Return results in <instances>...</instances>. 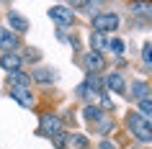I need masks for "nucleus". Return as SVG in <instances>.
Returning a JSON list of instances; mask_svg holds the SVG:
<instances>
[{"label": "nucleus", "mask_w": 152, "mask_h": 149, "mask_svg": "<svg viewBox=\"0 0 152 149\" xmlns=\"http://www.w3.org/2000/svg\"><path fill=\"white\" fill-rule=\"evenodd\" d=\"M139 108H142L144 118H150V100H139Z\"/></svg>", "instance_id": "nucleus-20"}, {"label": "nucleus", "mask_w": 152, "mask_h": 149, "mask_svg": "<svg viewBox=\"0 0 152 149\" xmlns=\"http://www.w3.org/2000/svg\"><path fill=\"white\" fill-rule=\"evenodd\" d=\"M142 59H144V64H150V44H144V49H142Z\"/></svg>", "instance_id": "nucleus-22"}, {"label": "nucleus", "mask_w": 152, "mask_h": 149, "mask_svg": "<svg viewBox=\"0 0 152 149\" xmlns=\"http://www.w3.org/2000/svg\"><path fill=\"white\" fill-rule=\"evenodd\" d=\"M106 87L113 90V93H124V77L121 75H108L106 77Z\"/></svg>", "instance_id": "nucleus-10"}, {"label": "nucleus", "mask_w": 152, "mask_h": 149, "mask_svg": "<svg viewBox=\"0 0 152 149\" xmlns=\"http://www.w3.org/2000/svg\"><path fill=\"white\" fill-rule=\"evenodd\" d=\"M34 77L39 80V82H52V77H54V75H52L49 70H39L36 75H34Z\"/></svg>", "instance_id": "nucleus-17"}, {"label": "nucleus", "mask_w": 152, "mask_h": 149, "mask_svg": "<svg viewBox=\"0 0 152 149\" xmlns=\"http://www.w3.org/2000/svg\"><path fill=\"white\" fill-rule=\"evenodd\" d=\"M10 26L16 28V31H28V21H26L23 16H18V13H10Z\"/></svg>", "instance_id": "nucleus-12"}, {"label": "nucleus", "mask_w": 152, "mask_h": 149, "mask_svg": "<svg viewBox=\"0 0 152 149\" xmlns=\"http://www.w3.org/2000/svg\"><path fill=\"white\" fill-rule=\"evenodd\" d=\"M129 129H132V134H134L139 141H144V144H150L152 141V131H150V118L144 116H129Z\"/></svg>", "instance_id": "nucleus-1"}, {"label": "nucleus", "mask_w": 152, "mask_h": 149, "mask_svg": "<svg viewBox=\"0 0 152 149\" xmlns=\"http://www.w3.org/2000/svg\"><path fill=\"white\" fill-rule=\"evenodd\" d=\"M64 141H67V139H64L62 134H57V136H54V147L57 149H64Z\"/></svg>", "instance_id": "nucleus-21"}, {"label": "nucleus", "mask_w": 152, "mask_h": 149, "mask_svg": "<svg viewBox=\"0 0 152 149\" xmlns=\"http://www.w3.org/2000/svg\"><path fill=\"white\" fill-rule=\"evenodd\" d=\"M59 118H54V116H44L41 118V134H47V136H57L59 134Z\"/></svg>", "instance_id": "nucleus-6"}, {"label": "nucleus", "mask_w": 152, "mask_h": 149, "mask_svg": "<svg viewBox=\"0 0 152 149\" xmlns=\"http://www.w3.org/2000/svg\"><path fill=\"white\" fill-rule=\"evenodd\" d=\"M49 18L54 21V23H59V26H72V10L70 8H64V5H54V8L49 10Z\"/></svg>", "instance_id": "nucleus-3"}, {"label": "nucleus", "mask_w": 152, "mask_h": 149, "mask_svg": "<svg viewBox=\"0 0 152 149\" xmlns=\"http://www.w3.org/2000/svg\"><path fill=\"white\" fill-rule=\"evenodd\" d=\"M111 126H113V121L101 118V121H98V131H101V134H108V131H111Z\"/></svg>", "instance_id": "nucleus-19"}, {"label": "nucleus", "mask_w": 152, "mask_h": 149, "mask_svg": "<svg viewBox=\"0 0 152 149\" xmlns=\"http://www.w3.org/2000/svg\"><path fill=\"white\" fill-rule=\"evenodd\" d=\"M28 82H31V77H26L21 72H10V85L13 87H28Z\"/></svg>", "instance_id": "nucleus-13"}, {"label": "nucleus", "mask_w": 152, "mask_h": 149, "mask_svg": "<svg viewBox=\"0 0 152 149\" xmlns=\"http://www.w3.org/2000/svg\"><path fill=\"white\" fill-rule=\"evenodd\" d=\"M75 144H77V147L83 149V147H85V139H83V136H75Z\"/></svg>", "instance_id": "nucleus-24"}, {"label": "nucleus", "mask_w": 152, "mask_h": 149, "mask_svg": "<svg viewBox=\"0 0 152 149\" xmlns=\"http://www.w3.org/2000/svg\"><path fill=\"white\" fill-rule=\"evenodd\" d=\"M85 64H88V70L90 72H98V70H103V57H101V54H96V52H90V54L88 57H85Z\"/></svg>", "instance_id": "nucleus-9"}, {"label": "nucleus", "mask_w": 152, "mask_h": 149, "mask_svg": "<svg viewBox=\"0 0 152 149\" xmlns=\"http://www.w3.org/2000/svg\"><path fill=\"white\" fill-rule=\"evenodd\" d=\"M98 149H116V144H113V141H101Z\"/></svg>", "instance_id": "nucleus-23"}, {"label": "nucleus", "mask_w": 152, "mask_h": 149, "mask_svg": "<svg viewBox=\"0 0 152 149\" xmlns=\"http://www.w3.org/2000/svg\"><path fill=\"white\" fill-rule=\"evenodd\" d=\"M93 28H96V33H113L116 28H119V16L116 13H98V16H93Z\"/></svg>", "instance_id": "nucleus-2"}, {"label": "nucleus", "mask_w": 152, "mask_h": 149, "mask_svg": "<svg viewBox=\"0 0 152 149\" xmlns=\"http://www.w3.org/2000/svg\"><path fill=\"white\" fill-rule=\"evenodd\" d=\"M83 116H85V121H90V124H98V121L103 118V113H101V108H96V105H88V108L83 110Z\"/></svg>", "instance_id": "nucleus-11"}, {"label": "nucleus", "mask_w": 152, "mask_h": 149, "mask_svg": "<svg viewBox=\"0 0 152 149\" xmlns=\"http://www.w3.org/2000/svg\"><path fill=\"white\" fill-rule=\"evenodd\" d=\"M10 95H13L23 108H31L34 105V95L28 93V87H10Z\"/></svg>", "instance_id": "nucleus-5"}, {"label": "nucleus", "mask_w": 152, "mask_h": 149, "mask_svg": "<svg viewBox=\"0 0 152 149\" xmlns=\"http://www.w3.org/2000/svg\"><path fill=\"white\" fill-rule=\"evenodd\" d=\"M75 8H77V10H88V13H96L98 5H96V3H75Z\"/></svg>", "instance_id": "nucleus-18"}, {"label": "nucleus", "mask_w": 152, "mask_h": 149, "mask_svg": "<svg viewBox=\"0 0 152 149\" xmlns=\"http://www.w3.org/2000/svg\"><path fill=\"white\" fill-rule=\"evenodd\" d=\"M106 49L113 52V54H121L124 52V44H121V39H111V41H106Z\"/></svg>", "instance_id": "nucleus-15"}, {"label": "nucleus", "mask_w": 152, "mask_h": 149, "mask_svg": "<svg viewBox=\"0 0 152 149\" xmlns=\"http://www.w3.org/2000/svg\"><path fill=\"white\" fill-rule=\"evenodd\" d=\"M21 62H23V59H21L18 54H3V57H0V67L8 70V72H18Z\"/></svg>", "instance_id": "nucleus-7"}, {"label": "nucleus", "mask_w": 152, "mask_h": 149, "mask_svg": "<svg viewBox=\"0 0 152 149\" xmlns=\"http://www.w3.org/2000/svg\"><path fill=\"white\" fill-rule=\"evenodd\" d=\"M134 13H139L142 18H150V5H147V3H137V5H134Z\"/></svg>", "instance_id": "nucleus-16"}, {"label": "nucleus", "mask_w": 152, "mask_h": 149, "mask_svg": "<svg viewBox=\"0 0 152 149\" xmlns=\"http://www.w3.org/2000/svg\"><path fill=\"white\" fill-rule=\"evenodd\" d=\"M0 49L5 54H13V49H18V36L10 33L8 28H0Z\"/></svg>", "instance_id": "nucleus-4"}, {"label": "nucleus", "mask_w": 152, "mask_h": 149, "mask_svg": "<svg viewBox=\"0 0 152 149\" xmlns=\"http://www.w3.org/2000/svg\"><path fill=\"white\" fill-rule=\"evenodd\" d=\"M132 95H134V100H150V85L147 82H134V87H132Z\"/></svg>", "instance_id": "nucleus-8"}, {"label": "nucleus", "mask_w": 152, "mask_h": 149, "mask_svg": "<svg viewBox=\"0 0 152 149\" xmlns=\"http://www.w3.org/2000/svg\"><path fill=\"white\" fill-rule=\"evenodd\" d=\"M90 44H93V49H96V54H101L106 49V39L101 36V33H93V39H90Z\"/></svg>", "instance_id": "nucleus-14"}]
</instances>
